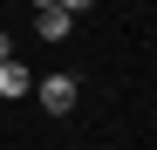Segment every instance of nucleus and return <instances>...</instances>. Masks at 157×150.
Returning <instances> with one entry per match:
<instances>
[{
	"label": "nucleus",
	"mask_w": 157,
	"mask_h": 150,
	"mask_svg": "<svg viewBox=\"0 0 157 150\" xmlns=\"http://www.w3.org/2000/svg\"><path fill=\"white\" fill-rule=\"evenodd\" d=\"M68 21H75L68 7H41V14H34V34H41V41H68Z\"/></svg>",
	"instance_id": "2"
},
{
	"label": "nucleus",
	"mask_w": 157,
	"mask_h": 150,
	"mask_svg": "<svg viewBox=\"0 0 157 150\" xmlns=\"http://www.w3.org/2000/svg\"><path fill=\"white\" fill-rule=\"evenodd\" d=\"M41 109H55V116L75 109V75H48L41 82Z\"/></svg>",
	"instance_id": "1"
},
{
	"label": "nucleus",
	"mask_w": 157,
	"mask_h": 150,
	"mask_svg": "<svg viewBox=\"0 0 157 150\" xmlns=\"http://www.w3.org/2000/svg\"><path fill=\"white\" fill-rule=\"evenodd\" d=\"M55 7H68V14H89V7H96V0H55Z\"/></svg>",
	"instance_id": "4"
},
{
	"label": "nucleus",
	"mask_w": 157,
	"mask_h": 150,
	"mask_svg": "<svg viewBox=\"0 0 157 150\" xmlns=\"http://www.w3.org/2000/svg\"><path fill=\"white\" fill-rule=\"evenodd\" d=\"M34 7H55V0H34Z\"/></svg>",
	"instance_id": "6"
},
{
	"label": "nucleus",
	"mask_w": 157,
	"mask_h": 150,
	"mask_svg": "<svg viewBox=\"0 0 157 150\" xmlns=\"http://www.w3.org/2000/svg\"><path fill=\"white\" fill-rule=\"evenodd\" d=\"M0 96H28V68L21 62H0Z\"/></svg>",
	"instance_id": "3"
},
{
	"label": "nucleus",
	"mask_w": 157,
	"mask_h": 150,
	"mask_svg": "<svg viewBox=\"0 0 157 150\" xmlns=\"http://www.w3.org/2000/svg\"><path fill=\"white\" fill-rule=\"evenodd\" d=\"M0 62H14V34H0Z\"/></svg>",
	"instance_id": "5"
}]
</instances>
